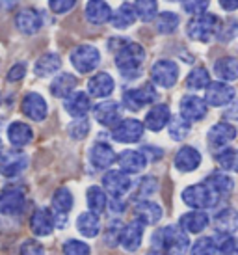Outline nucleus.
<instances>
[{
	"mask_svg": "<svg viewBox=\"0 0 238 255\" xmlns=\"http://www.w3.org/2000/svg\"><path fill=\"white\" fill-rule=\"evenodd\" d=\"M168 128H169V136L173 140H177V142H181V140H184L190 134V121H186L182 116L169 118Z\"/></svg>",
	"mask_w": 238,
	"mask_h": 255,
	"instance_id": "obj_39",
	"label": "nucleus"
},
{
	"mask_svg": "<svg viewBox=\"0 0 238 255\" xmlns=\"http://www.w3.org/2000/svg\"><path fill=\"white\" fill-rule=\"evenodd\" d=\"M216 162L225 171H235V173H238V149H231V147L222 149L216 155Z\"/></svg>",
	"mask_w": 238,
	"mask_h": 255,
	"instance_id": "obj_40",
	"label": "nucleus"
},
{
	"mask_svg": "<svg viewBox=\"0 0 238 255\" xmlns=\"http://www.w3.org/2000/svg\"><path fill=\"white\" fill-rule=\"evenodd\" d=\"M134 214H136V220H140L143 226H153L162 218V207L154 201L141 199L134 205Z\"/></svg>",
	"mask_w": 238,
	"mask_h": 255,
	"instance_id": "obj_18",
	"label": "nucleus"
},
{
	"mask_svg": "<svg viewBox=\"0 0 238 255\" xmlns=\"http://www.w3.org/2000/svg\"><path fill=\"white\" fill-rule=\"evenodd\" d=\"M77 227L78 231L88 237V239H93L97 237L99 231H101V220H99V214L95 213H82L77 220Z\"/></svg>",
	"mask_w": 238,
	"mask_h": 255,
	"instance_id": "obj_33",
	"label": "nucleus"
},
{
	"mask_svg": "<svg viewBox=\"0 0 238 255\" xmlns=\"http://www.w3.org/2000/svg\"><path fill=\"white\" fill-rule=\"evenodd\" d=\"M177 26H179V15L171 13V11H162L156 17V30L160 34H171V32H175Z\"/></svg>",
	"mask_w": 238,
	"mask_h": 255,
	"instance_id": "obj_43",
	"label": "nucleus"
},
{
	"mask_svg": "<svg viewBox=\"0 0 238 255\" xmlns=\"http://www.w3.org/2000/svg\"><path fill=\"white\" fill-rule=\"evenodd\" d=\"M220 196H216L214 192L210 190L207 184H192L186 190L182 192V201L192 209H199L205 211L209 207H214L218 203Z\"/></svg>",
	"mask_w": 238,
	"mask_h": 255,
	"instance_id": "obj_4",
	"label": "nucleus"
},
{
	"mask_svg": "<svg viewBox=\"0 0 238 255\" xmlns=\"http://www.w3.org/2000/svg\"><path fill=\"white\" fill-rule=\"evenodd\" d=\"M91 250L90 246L82 241H77V239H71L63 244V255H90Z\"/></svg>",
	"mask_w": 238,
	"mask_h": 255,
	"instance_id": "obj_45",
	"label": "nucleus"
},
{
	"mask_svg": "<svg viewBox=\"0 0 238 255\" xmlns=\"http://www.w3.org/2000/svg\"><path fill=\"white\" fill-rule=\"evenodd\" d=\"M209 84H210V77H209V71L205 67H196L186 77V86H188L190 90H205Z\"/></svg>",
	"mask_w": 238,
	"mask_h": 255,
	"instance_id": "obj_41",
	"label": "nucleus"
},
{
	"mask_svg": "<svg viewBox=\"0 0 238 255\" xmlns=\"http://www.w3.org/2000/svg\"><path fill=\"white\" fill-rule=\"evenodd\" d=\"M99 62H101V54L91 45H78L77 49L71 52V64L80 73H91L99 65Z\"/></svg>",
	"mask_w": 238,
	"mask_h": 255,
	"instance_id": "obj_6",
	"label": "nucleus"
},
{
	"mask_svg": "<svg viewBox=\"0 0 238 255\" xmlns=\"http://www.w3.org/2000/svg\"><path fill=\"white\" fill-rule=\"evenodd\" d=\"M30 229L35 237H49L54 229V216L47 209H37L30 218Z\"/></svg>",
	"mask_w": 238,
	"mask_h": 255,
	"instance_id": "obj_23",
	"label": "nucleus"
},
{
	"mask_svg": "<svg viewBox=\"0 0 238 255\" xmlns=\"http://www.w3.org/2000/svg\"><path fill=\"white\" fill-rule=\"evenodd\" d=\"M153 246L168 255H184L190 248V239L182 227L166 226L153 235Z\"/></svg>",
	"mask_w": 238,
	"mask_h": 255,
	"instance_id": "obj_2",
	"label": "nucleus"
},
{
	"mask_svg": "<svg viewBox=\"0 0 238 255\" xmlns=\"http://www.w3.org/2000/svg\"><path fill=\"white\" fill-rule=\"evenodd\" d=\"M103 186H105V190L108 192L112 198H123L126 192L130 190L132 181H130V177L126 175L125 171L112 170L103 177Z\"/></svg>",
	"mask_w": 238,
	"mask_h": 255,
	"instance_id": "obj_10",
	"label": "nucleus"
},
{
	"mask_svg": "<svg viewBox=\"0 0 238 255\" xmlns=\"http://www.w3.org/2000/svg\"><path fill=\"white\" fill-rule=\"evenodd\" d=\"M147 255H168V254H164V252H160V250H156V252H149Z\"/></svg>",
	"mask_w": 238,
	"mask_h": 255,
	"instance_id": "obj_56",
	"label": "nucleus"
},
{
	"mask_svg": "<svg viewBox=\"0 0 238 255\" xmlns=\"http://www.w3.org/2000/svg\"><path fill=\"white\" fill-rule=\"evenodd\" d=\"M136 17H138V13H136L134 6L123 4L121 7H118V11H114V15H110V22H112L114 28L123 30V28L132 26L134 21H136Z\"/></svg>",
	"mask_w": 238,
	"mask_h": 255,
	"instance_id": "obj_32",
	"label": "nucleus"
},
{
	"mask_svg": "<svg viewBox=\"0 0 238 255\" xmlns=\"http://www.w3.org/2000/svg\"><path fill=\"white\" fill-rule=\"evenodd\" d=\"M90 160L97 170H106L116 162V153L108 143L97 142L90 149Z\"/></svg>",
	"mask_w": 238,
	"mask_h": 255,
	"instance_id": "obj_22",
	"label": "nucleus"
},
{
	"mask_svg": "<svg viewBox=\"0 0 238 255\" xmlns=\"http://www.w3.org/2000/svg\"><path fill=\"white\" fill-rule=\"evenodd\" d=\"M15 24H17V28L21 30L22 34L32 36V34H35L37 30L41 28L43 19H41V15H39V11H35L32 7H26V9H21V11L17 13Z\"/></svg>",
	"mask_w": 238,
	"mask_h": 255,
	"instance_id": "obj_21",
	"label": "nucleus"
},
{
	"mask_svg": "<svg viewBox=\"0 0 238 255\" xmlns=\"http://www.w3.org/2000/svg\"><path fill=\"white\" fill-rule=\"evenodd\" d=\"M114 88H116L114 78L108 73H97L88 82V90L93 97H108V95H112Z\"/></svg>",
	"mask_w": 238,
	"mask_h": 255,
	"instance_id": "obj_29",
	"label": "nucleus"
},
{
	"mask_svg": "<svg viewBox=\"0 0 238 255\" xmlns=\"http://www.w3.org/2000/svg\"><path fill=\"white\" fill-rule=\"evenodd\" d=\"M214 229L220 235H233L238 229V213L235 209H224L214 218Z\"/></svg>",
	"mask_w": 238,
	"mask_h": 255,
	"instance_id": "obj_27",
	"label": "nucleus"
},
{
	"mask_svg": "<svg viewBox=\"0 0 238 255\" xmlns=\"http://www.w3.org/2000/svg\"><path fill=\"white\" fill-rule=\"evenodd\" d=\"M93 116H95V120L101 125L114 127L121 120V107H119V103H116V101H105V103H101V105L95 107Z\"/></svg>",
	"mask_w": 238,
	"mask_h": 255,
	"instance_id": "obj_17",
	"label": "nucleus"
},
{
	"mask_svg": "<svg viewBox=\"0 0 238 255\" xmlns=\"http://www.w3.org/2000/svg\"><path fill=\"white\" fill-rule=\"evenodd\" d=\"M110 15L112 9L105 0H90L86 6V19L91 24H105L106 21H110Z\"/></svg>",
	"mask_w": 238,
	"mask_h": 255,
	"instance_id": "obj_30",
	"label": "nucleus"
},
{
	"mask_svg": "<svg viewBox=\"0 0 238 255\" xmlns=\"http://www.w3.org/2000/svg\"><path fill=\"white\" fill-rule=\"evenodd\" d=\"M86 198H88V207H90L91 213L101 214L106 209L108 199H106V194L103 188H99V186H90V188H88V194H86Z\"/></svg>",
	"mask_w": 238,
	"mask_h": 255,
	"instance_id": "obj_38",
	"label": "nucleus"
},
{
	"mask_svg": "<svg viewBox=\"0 0 238 255\" xmlns=\"http://www.w3.org/2000/svg\"><path fill=\"white\" fill-rule=\"evenodd\" d=\"M134 9H136V13H138V17H140L141 21L149 22L156 17L158 4H156V0H136Z\"/></svg>",
	"mask_w": 238,
	"mask_h": 255,
	"instance_id": "obj_42",
	"label": "nucleus"
},
{
	"mask_svg": "<svg viewBox=\"0 0 238 255\" xmlns=\"http://www.w3.org/2000/svg\"><path fill=\"white\" fill-rule=\"evenodd\" d=\"M121 229H123V226L119 222H112L106 229V244H110V246L118 244L119 237H121Z\"/></svg>",
	"mask_w": 238,
	"mask_h": 255,
	"instance_id": "obj_50",
	"label": "nucleus"
},
{
	"mask_svg": "<svg viewBox=\"0 0 238 255\" xmlns=\"http://www.w3.org/2000/svg\"><path fill=\"white\" fill-rule=\"evenodd\" d=\"M205 184H207L216 196H220V198L231 194L233 188H235V181H233L227 173H222V171H216V173L209 175V177L205 179Z\"/></svg>",
	"mask_w": 238,
	"mask_h": 255,
	"instance_id": "obj_31",
	"label": "nucleus"
},
{
	"mask_svg": "<svg viewBox=\"0 0 238 255\" xmlns=\"http://www.w3.org/2000/svg\"><path fill=\"white\" fill-rule=\"evenodd\" d=\"M156 97H158V95H156L154 86L153 84H143L141 88H136V90H128V92H125V95H123V103H125V107L128 108V110L136 112V110H141L143 107H147V105L154 103Z\"/></svg>",
	"mask_w": 238,
	"mask_h": 255,
	"instance_id": "obj_7",
	"label": "nucleus"
},
{
	"mask_svg": "<svg viewBox=\"0 0 238 255\" xmlns=\"http://www.w3.org/2000/svg\"><path fill=\"white\" fill-rule=\"evenodd\" d=\"M110 49L116 50V65L123 77H138L140 67L145 60V50L138 43H128L125 39H119L118 45H110Z\"/></svg>",
	"mask_w": 238,
	"mask_h": 255,
	"instance_id": "obj_1",
	"label": "nucleus"
},
{
	"mask_svg": "<svg viewBox=\"0 0 238 255\" xmlns=\"http://www.w3.org/2000/svg\"><path fill=\"white\" fill-rule=\"evenodd\" d=\"M22 114L34 121H43L47 118V103L39 93H28L24 95L21 103Z\"/></svg>",
	"mask_w": 238,
	"mask_h": 255,
	"instance_id": "obj_15",
	"label": "nucleus"
},
{
	"mask_svg": "<svg viewBox=\"0 0 238 255\" xmlns=\"http://www.w3.org/2000/svg\"><path fill=\"white\" fill-rule=\"evenodd\" d=\"M199 164H201V153L192 145L181 147L175 155V168L179 171H184V173L194 171L199 168Z\"/></svg>",
	"mask_w": 238,
	"mask_h": 255,
	"instance_id": "obj_20",
	"label": "nucleus"
},
{
	"mask_svg": "<svg viewBox=\"0 0 238 255\" xmlns=\"http://www.w3.org/2000/svg\"><path fill=\"white\" fill-rule=\"evenodd\" d=\"M67 130H69V134L73 136L75 140H82V138H86L88 132H90V123H88L84 118H77V121H73L69 127H67Z\"/></svg>",
	"mask_w": 238,
	"mask_h": 255,
	"instance_id": "obj_46",
	"label": "nucleus"
},
{
	"mask_svg": "<svg viewBox=\"0 0 238 255\" xmlns=\"http://www.w3.org/2000/svg\"><path fill=\"white\" fill-rule=\"evenodd\" d=\"M21 255H43V246L35 241H26L21 246Z\"/></svg>",
	"mask_w": 238,
	"mask_h": 255,
	"instance_id": "obj_51",
	"label": "nucleus"
},
{
	"mask_svg": "<svg viewBox=\"0 0 238 255\" xmlns=\"http://www.w3.org/2000/svg\"><path fill=\"white\" fill-rule=\"evenodd\" d=\"M141 153H143V156L151 155V156H149L151 160H158V158L162 156V149H154V147H149V145H147V147L141 149Z\"/></svg>",
	"mask_w": 238,
	"mask_h": 255,
	"instance_id": "obj_54",
	"label": "nucleus"
},
{
	"mask_svg": "<svg viewBox=\"0 0 238 255\" xmlns=\"http://www.w3.org/2000/svg\"><path fill=\"white\" fill-rule=\"evenodd\" d=\"M169 118H171V112H169V108L166 105H154L147 112V116H145V123L143 125L149 130L158 132V130H162V128L168 125Z\"/></svg>",
	"mask_w": 238,
	"mask_h": 255,
	"instance_id": "obj_25",
	"label": "nucleus"
},
{
	"mask_svg": "<svg viewBox=\"0 0 238 255\" xmlns=\"http://www.w3.org/2000/svg\"><path fill=\"white\" fill-rule=\"evenodd\" d=\"M60 67H62L60 56H56V54H45V56H41L35 62L34 71L37 77H50L56 71H60Z\"/></svg>",
	"mask_w": 238,
	"mask_h": 255,
	"instance_id": "obj_35",
	"label": "nucleus"
},
{
	"mask_svg": "<svg viewBox=\"0 0 238 255\" xmlns=\"http://www.w3.org/2000/svg\"><path fill=\"white\" fill-rule=\"evenodd\" d=\"M63 107H65L67 114H69V116H73V118H84L86 114L90 112L91 101L84 92L69 93V95L65 97Z\"/></svg>",
	"mask_w": 238,
	"mask_h": 255,
	"instance_id": "obj_24",
	"label": "nucleus"
},
{
	"mask_svg": "<svg viewBox=\"0 0 238 255\" xmlns=\"http://www.w3.org/2000/svg\"><path fill=\"white\" fill-rule=\"evenodd\" d=\"M181 116L186 121H201L207 116V101L196 95H186L181 101Z\"/></svg>",
	"mask_w": 238,
	"mask_h": 255,
	"instance_id": "obj_14",
	"label": "nucleus"
},
{
	"mask_svg": "<svg viewBox=\"0 0 238 255\" xmlns=\"http://www.w3.org/2000/svg\"><path fill=\"white\" fill-rule=\"evenodd\" d=\"M235 99V88L225 82H210L207 86V105L210 107H225Z\"/></svg>",
	"mask_w": 238,
	"mask_h": 255,
	"instance_id": "obj_13",
	"label": "nucleus"
},
{
	"mask_svg": "<svg viewBox=\"0 0 238 255\" xmlns=\"http://www.w3.org/2000/svg\"><path fill=\"white\" fill-rule=\"evenodd\" d=\"M237 138V128L233 127L231 123H216L214 127L209 130V145L212 149L225 147L227 143Z\"/></svg>",
	"mask_w": 238,
	"mask_h": 255,
	"instance_id": "obj_16",
	"label": "nucleus"
},
{
	"mask_svg": "<svg viewBox=\"0 0 238 255\" xmlns=\"http://www.w3.org/2000/svg\"><path fill=\"white\" fill-rule=\"evenodd\" d=\"M32 138H34L32 128H30L26 123H22V121H15V123H11V125L7 127V140H9L11 145H15V147H24V145H28V143L32 142Z\"/></svg>",
	"mask_w": 238,
	"mask_h": 255,
	"instance_id": "obj_28",
	"label": "nucleus"
},
{
	"mask_svg": "<svg viewBox=\"0 0 238 255\" xmlns=\"http://www.w3.org/2000/svg\"><path fill=\"white\" fill-rule=\"evenodd\" d=\"M209 226V216L205 211H199V209H194L192 213H186L181 218V227L186 231V233H201L205 231Z\"/></svg>",
	"mask_w": 238,
	"mask_h": 255,
	"instance_id": "obj_26",
	"label": "nucleus"
},
{
	"mask_svg": "<svg viewBox=\"0 0 238 255\" xmlns=\"http://www.w3.org/2000/svg\"><path fill=\"white\" fill-rule=\"evenodd\" d=\"M210 0H182V7L186 13L197 15V13H203L205 9L209 7Z\"/></svg>",
	"mask_w": 238,
	"mask_h": 255,
	"instance_id": "obj_48",
	"label": "nucleus"
},
{
	"mask_svg": "<svg viewBox=\"0 0 238 255\" xmlns=\"http://www.w3.org/2000/svg\"><path fill=\"white\" fill-rule=\"evenodd\" d=\"M52 209L58 218L65 220V214L73 209V194L67 188H58L52 196Z\"/></svg>",
	"mask_w": 238,
	"mask_h": 255,
	"instance_id": "obj_34",
	"label": "nucleus"
},
{
	"mask_svg": "<svg viewBox=\"0 0 238 255\" xmlns=\"http://www.w3.org/2000/svg\"><path fill=\"white\" fill-rule=\"evenodd\" d=\"M0 103H2V97H0Z\"/></svg>",
	"mask_w": 238,
	"mask_h": 255,
	"instance_id": "obj_58",
	"label": "nucleus"
},
{
	"mask_svg": "<svg viewBox=\"0 0 238 255\" xmlns=\"http://www.w3.org/2000/svg\"><path fill=\"white\" fill-rule=\"evenodd\" d=\"M24 73H26L24 64H15L13 67L9 69V73H7V80H9V82H17V80H21V78L24 77Z\"/></svg>",
	"mask_w": 238,
	"mask_h": 255,
	"instance_id": "obj_52",
	"label": "nucleus"
},
{
	"mask_svg": "<svg viewBox=\"0 0 238 255\" xmlns=\"http://www.w3.org/2000/svg\"><path fill=\"white\" fill-rule=\"evenodd\" d=\"M220 6L227 11H235V9H238V0H220Z\"/></svg>",
	"mask_w": 238,
	"mask_h": 255,
	"instance_id": "obj_55",
	"label": "nucleus"
},
{
	"mask_svg": "<svg viewBox=\"0 0 238 255\" xmlns=\"http://www.w3.org/2000/svg\"><path fill=\"white\" fill-rule=\"evenodd\" d=\"M143 128L145 125H141V121L138 120L118 121L112 128V138L119 143H136L141 140Z\"/></svg>",
	"mask_w": 238,
	"mask_h": 255,
	"instance_id": "obj_5",
	"label": "nucleus"
},
{
	"mask_svg": "<svg viewBox=\"0 0 238 255\" xmlns=\"http://www.w3.org/2000/svg\"><path fill=\"white\" fill-rule=\"evenodd\" d=\"M156 190V181L153 177L143 179L140 183V194H153Z\"/></svg>",
	"mask_w": 238,
	"mask_h": 255,
	"instance_id": "obj_53",
	"label": "nucleus"
},
{
	"mask_svg": "<svg viewBox=\"0 0 238 255\" xmlns=\"http://www.w3.org/2000/svg\"><path fill=\"white\" fill-rule=\"evenodd\" d=\"M141 241H143V224L140 220H134L130 224L123 226L121 237H119V244L123 246L125 252H128V254L138 252V248L141 246Z\"/></svg>",
	"mask_w": 238,
	"mask_h": 255,
	"instance_id": "obj_11",
	"label": "nucleus"
},
{
	"mask_svg": "<svg viewBox=\"0 0 238 255\" xmlns=\"http://www.w3.org/2000/svg\"><path fill=\"white\" fill-rule=\"evenodd\" d=\"M218 17L212 13H197L194 15V19L186 24V34L190 39L199 43H209L218 30Z\"/></svg>",
	"mask_w": 238,
	"mask_h": 255,
	"instance_id": "obj_3",
	"label": "nucleus"
},
{
	"mask_svg": "<svg viewBox=\"0 0 238 255\" xmlns=\"http://www.w3.org/2000/svg\"><path fill=\"white\" fill-rule=\"evenodd\" d=\"M216 242L212 237H201L190 250V255H216Z\"/></svg>",
	"mask_w": 238,
	"mask_h": 255,
	"instance_id": "obj_44",
	"label": "nucleus"
},
{
	"mask_svg": "<svg viewBox=\"0 0 238 255\" xmlns=\"http://www.w3.org/2000/svg\"><path fill=\"white\" fill-rule=\"evenodd\" d=\"M214 71L222 80L233 82L238 78V62L235 58H222L214 64Z\"/></svg>",
	"mask_w": 238,
	"mask_h": 255,
	"instance_id": "obj_37",
	"label": "nucleus"
},
{
	"mask_svg": "<svg viewBox=\"0 0 238 255\" xmlns=\"http://www.w3.org/2000/svg\"><path fill=\"white\" fill-rule=\"evenodd\" d=\"M24 209V192L21 188H4L0 190V214L13 216Z\"/></svg>",
	"mask_w": 238,
	"mask_h": 255,
	"instance_id": "obj_12",
	"label": "nucleus"
},
{
	"mask_svg": "<svg viewBox=\"0 0 238 255\" xmlns=\"http://www.w3.org/2000/svg\"><path fill=\"white\" fill-rule=\"evenodd\" d=\"M77 4V0H49V6L54 13H67Z\"/></svg>",
	"mask_w": 238,
	"mask_h": 255,
	"instance_id": "obj_49",
	"label": "nucleus"
},
{
	"mask_svg": "<svg viewBox=\"0 0 238 255\" xmlns=\"http://www.w3.org/2000/svg\"><path fill=\"white\" fill-rule=\"evenodd\" d=\"M75 86H77V78L73 77V75H69V73H63V75H60V77H56L52 80L50 93L54 97H67L69 93H73Z\"/></svg>",
	"mask_w": 238,
	"mask_h": 255,
	"instance_id": "obj_36",
	"label": "nucleus"
},
{
	"mask_svg": "<svg viewBox=\"0 0 238 255\" xmlns=\"http://www.w3.org/2000/svg\"><path fill=\"white\" fill-rule=\"evenodd\" d=\"M116 160H118L121 171H125V173H140V171H143L145 164H147V158L143 156V153L141 151H132V149L123 151Z\"/></svg>",
	"mask_w": 238,
	"mask_h": 255,
	"instance_id": "obj_19",
	"label": "nucleus"
},
{
	"mask_svg": "<svg viewBox=\"0 0 238 255\" xmlns=\"http://www.w3.org/2000/svg\"><path fill=\"white\" fill-rule=\"evenodd\" d=\"M218 252H220L222 255H238V237L227 235L224 241L220 242Z\"/></svg>",
	"mask_w": 238,
	"mask_h": 255,
	"instance_id": "obj_47",
	"label": "nucleus"
},
{
	"mask_svg": "<svg viewBox=\"0 0 238 255\" xmlns=\"http://www.w3.org/2000/svg\"><path fill=\"white\" fill-rule=\"evenodd\" d=\"M28 168V156L22 151H7L4 155H0V173L4 177H17L22 171Z\"/></svg>",
	"mask_w": 238,
	"mask_h": 255,
	"instance_id": "obj_8",
	"label": "nucleus"
},
{
	"mask_svg": "<svg viewBox=\"0 0 238 255\" xmlns=\"http://www.w3.org/2000/svg\"><path fill=\"white\" fill-rule=\"evenodd\" d=\"M151 78H153V82L156 86L171 88V86H175L177 78H179V67L171 60H160V62H156L153 65Z\"/></svg>",
	"mask_w": 238,
	"mask_h": 255,
	"instance_id": "obj_9",
	"label": "nucleus"
},
{
	"mask_svg": "<svg viewBox=\"0 0 238 255\" xmlns=\"http://www.w3.org/2000/svg\"><path fill=\"white\" fill-rule=\"evenodd\" d=\"M0 151H2V142H0Z\"/></svg>",
	"mask_w": 238,
	"mask_h": 255,
	"instance_id": "obj_57",
	"label": "nucleus"
}]
</instances>
